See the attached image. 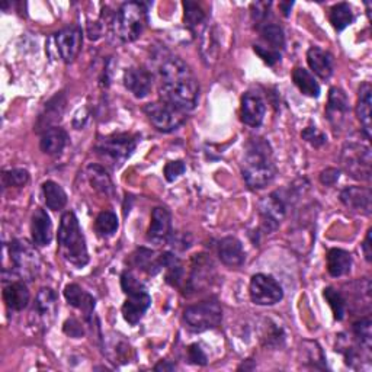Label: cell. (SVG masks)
<instances>
[{
    "label": "cell",
    "mask_w": 372,
    "mask_h": 372,
    "mask_svg": "<svg viewBox=\"0 0 372 372\" xmlns=\"http://www.w3.org/2000/svg\"><path fill=\"white\" fill-rule=\"evenodd\" d=\"M5 254L11 259V273L32 281L41 268V261L36 250L27 240H13L5 246Z\"/></svg>",
    "instance_id": "5b68a950"
},
{
    "label": "cell",
    "mask_w": 372,
    "mask_h": 372,
    "mask_svg": "<svg viewBox=\"0 0 372 372\" xmlns=\"http://www.w3.org/2000/svg\"><path fill=\"white\" fill-rule=\"evenodd\" d=\"M143 112L147 115L151 125L160 132H172L185 123V112L170 106L163 101L144 105Z\"/></svg>",
    "instance_id": "9c48e42d"
},
{
    "label": "cell",
    "mask_w": 372,
    "mask_h": 372,
    "mask_svg": "<svg viewBox=\"0 0 372 372\" xmlns=\"http://www.w3.org/2000/svg\"><path fill=\"white\" fill-rule=\"evenodd\" d=\"M339 176H340V172L338 169L329 167L320 173V182L326 186H333L339 181Z\"/></svg>",
    "instance_id": "bcb514c9"
},
{
    "label": "cell",
    "mask_w": 372,
    "mask_h": 372,
    "mask_svg": "<svg viewBox=\"0 0 372 372\" xmlns=\"http://www.w3.org/2000/svg\"><path fill=\"white\" fill-rule=\"evenodd\" d=\"M186 170V166L182 160H176V162H169L166 166H165V178L167 182H174L176 179L179 178V176H182Z\"/></svg>",
    "instance_id": "7bdbcfd3"
},
{
    "label": "cell",
    "mask_w": 372,
    "mask_h": 372,
    "mask_svg": "<svg viewBox=\"0 0 372 372\" xmlns=\"http://www.w3.org/2000/svg\"><path fill=\"white\" fill-rule=\"evenodd\" d=\"M292 81L303 95L310 96V97H319L320 96V86L316 81V77L312 76L308 70H305L303 67L294 69Z\"/></svg>",
    "instance_id": "83f0119b"
},
{
    "label": "cell",
    "mask_w": 372,
    "mask_h": 372,
    "mask_svg": "<svg viewBox=\"0 0 372 372\" xmlns=\"http://www.w3.org/2000/svg\"><path fill=\"white\" fill-rule=\"evenodd\" d=\"M57 296L51 288L40 289L35 300V305L32 310V316L35 317L36 323L48 329L50 324L54 322L57 315Z\"/></svg>",
    "instance_id": "4fadbf2b"
},
{
    "label": "cell",
    "mask_w": 372,
    "mask_h": 372,
    "mask_svg": "<svg viewBox=\"0 0 372 372\" xmlns=\"http://www.w3.org/2000/svg\"><path fill=\"white\" fill-rule=\"evenodd\" d=\"M176 366L173 364H170L169 361H162L158 365L154 366V371H173Z\"/></svg>",
    "instance_id": "681fc988"
},
{
    "label": "cell",
    "mask_w": 372,
    "mask_h": 372,
    "mask_svg": "<svg viewBox=\"0 0 372 372\" xmlns=\"http://www.w3.org/2000/svg\"><path fill=\"white\" fill-rule=\"evenodd\" d=\"M371 234H372V230H368L365 242L362 244V249H364V253H365V258H366L368 262H371V256H372V252H371Z\"/></svg>",
    "instance_id": "c3c4849f"
},
{
    "label": "cell",
    "mask_w": 372,
    "mask_h": 372,
    "mask_svg": "<svg viewBox=\"0 0 372 372\" xmlns=\"http://www.w3.org/2000/svg\"><path fill=\"white\" fill-rule=\"evenodd\" d=\"M254 53H256L262 60L268 64V66H275L280 60H281V53L278 51H273L265 46H261V44H256L253 47Z\"/></svg>",
    "instance_id": "b9f144b4"
},
{
    "label": "cell",
    "mask_w": 372,
    "mask_h": 372,
    "mask_svg": "<svg viewBox=\"0 0 372 372\" xmlns=\"http://www.w3.org/2000/svg\"><path fill=\"white\" fill-rule=\"evenodd\" d=\"M127 297L128 298L123 305V316L125 322H128L131 326H135L143 319L146 311L151 305V297L146 292V289L131 292Z\"/></svg>",
    "instance_id": "e0dca14e"
},
{
    "label": "cell",
    "mask_w": 372,
    "mask_h": 372,
    "mask_svg": "<svg viewBox=\"0 0 372 372\" xmlns=\"http://www.w3.org/2000/svg\"><path fill=\"white\" fill-rule=\"evenodd\" d=\"M188 361L195 365H207V355L200 345H191L188 349Z\"/></svg>",
    "instance_id": "ee69618b"
},
{
    "label": "cell",
    "mask_w": 372,
    "mask_h": 372,
    "mask_svg": "<svg viewBox=\"0 0 372 372\" xmlns=\"http://www.w3.org/2000/svg\"><path fill=\"white\" fill-rule=\"evenodd\" d=\"M269 6L270 4H253L252 5V15H253V19L256 22H259L261 25H265V21H266V18L269 15Z\"/></svg>",
    "instance_id": "f6af8a7d"
},
{
    "label": "cell",
    "mask_w": 372,
    "mask_h": 372,
    "mask_svg": "<svg viewBox=\"0 0 372 372\" xmlns=\"http://www.w3.org/2000/svg\"><path fill=\"white\" fill-rule=\"evenodd\" d=\"M184 320L189 330L201 333L219 327L223 320V308L217 300H207L185 308Z\"/></svg>",
    "instance_id": "8992f818"
},
{
    "label": "cell",
    "mask_w": 372,
    "mask_h": 372,
    "mask_svg": "<svg viewBox=\"0 0 372 372\" xmlns=\"http://www.w3.org/2000/svg\"><path fill=\"white\" fill-rule=\"evenodd\" d=\"M64 333H67L71 338H81L83 336V327L76 319H70L64 324Z\"/></svg>",
    "instance_id": "7dc6e473"
},
{
    "label": "cell",
    "mask_w": 372,
    "mask_h": 372,
    "mask_svg": "<svg viewBox=\"0 0 372 372\" xmlns=\"http://www.w3.org/2000/svg\"><path fill=\"white\" fill-rule=\"evenodd\" d=\"M277 176L273 154L269 143L261 137H253L246 144L243 160V178L249 188L263 189Z\"/></svg>",
    "instance_id": "7a4b0ae2"
},
{
    "label": "cell",
    "mask_w": 372,
    "mask_h": 372,
    "mask_svg": "<svg viewBox=\"0 0 372 372\" xmlns=\"http://www.w3.org/2000/svg\"><path fill=\"white\" fill-rule=\"evenodd\" d=\"M58 252L63 259L77 268H83L89 262V253L86 240L79 226V220L74 212L67 211L63 214L60 228H58Z\"/></svg>",
    "instance_id": "3957f363"
},
{
    "label": "cell",
    "mask_w": 372,
    "mask_h": 372,
    "mask_svg": "<svg viewBox=\"0 0 372 372\" xmlns=\"http://www.w3.org/2000/svg\"><path fill=\"white\" fill-rule=\"evenodd\" d=\"M350 108L346 93L340 88H331L326 106V116L331 127L335 130H340L347 120Z\"/></svg>",
    "instance_id": "7c38bea8"
},
{
    "label": "cell",
    "mask_w": 372,
    "mask_h": 372,
    "mask_svg": "<svg viewBox=\"0 0 372 372\" xmlns=\"http://www.w3.org/2000/svg\"><path fill=\"white\" fill-rule=\"evenodd\" d=\"M220 261L230 268H236L244 263L246 253L243 250V244L236 237H224L219 246Z\"/></svg>",
    "instance_id": "44dd1931"
},
{
    "label": "cell",
    "mask_w": 372,
    "mask_h": 372,
    "mask_svg": "<svg viewBox=\"0 0 372 372\" xmlns=\"http://www.w3.org/2000/svg\"><path fill=\"white\" fill-rule=\"evenodd\" d=\"M330 24L336 31H343L354 22V12L347 4H338L330 9Z\"/></svg>",
    "instance_id": "d6a6232c"
},
{
    "label": "cell",
    "mask_w": 372,
    "mask_h": 372,
    "mask_svg": "<svg viewBox=\"0 0 372 372\" xmlns=\"http://www.w3.org/2000/svg\"><path fill=\"white\" fill-rule=\"evenodd\" d=\"M172 236V217L165 207H156L151 212V223L147 230V240L154 244H165Z\"/></svg>",
    "instance_id": "5bb4252c"
},
{
    "label": "cell",
    "mask_w": 372,
    "mask_h": 372,
    "mask_svg": "<svg viewBox=\"0 0 372 372\" xmlns=\"http://www.w3.org/2000/svg\"><path fill=\"white\" fill-rule=\"evenodd\" d=\"M160 101L182 112L198 104L200 83L189 66L178 57H170L160 67Z\"/></svg>",
    "instance_id": "6da1fadb"
},
{
    "label": "cell",
    "mask_w": 372,
    "mask_h": 372,
    "mask_svg": "<svg viewBox=\"0 0 372 372\" xmlns=\"http://www.w3.org/2000/svg\"><path fill=\"white\" fill-rule=\"evenodd\" d=\"M153 77L149 70L143 67H131L124 73V85L125 88L139 99L146 97L151 90Z\"/></svg>",
    "instance_id": "ac0fdd59"
},
{
    "label": "cell",
    "mask_w": 372,
    "mask_h": 372,
    "mask_svg": "<svg viewBox=\"0 0 372 372\" xmlns=\"http://www.w3.org/2000/svg\"><path fill=\"white\" fill-rule=\"evenodd\" d=\"M324 298L329 303L335 319L339 322L343 320L345 312H346V301H345L342 294L339 291H336L335 288L329 287L324 289Z\"/></svg>",
    "instance_id": "e575fe53"
},
{
    "label": "cell",
    "mask_w": 372,
    "mask_h": 372,
    "mask_svg": "<svg viewBox=\"0 0 372 372\" xmlns=\"http://www.w3.org/2000/svg\"><path fill=\"white\" fill-rule=\"evenodd\" d=\"M261 36L265 43V47L281 53L285 47V35L280 25L277 24H265L261 27Z\"/></svg>",
    "instance_id": "f546056e"
},
{
    "label": "cell",
    "mask_w": 372,
    "mask_h": 372,
    "mask_svg": "<svg viewBox=\"0 0 372 372\" xmlns=\"http://www.w3.org/2000/svg\"><path fill=\"white\" fill-rule=\"evenodd\" d=\"M184 8H185V24L188 25L189 29L195 31V28H198L205 22L207 18L201 5L193 2H185Z\"/></svg>",
    "instance_id": "8d00e7d4"
},
{
    "label": "cell",
    "mask_w": 372,
    "mask_h": 372,
    "mask_svg": "<svg viewBox=\"0 0 372 372\" xmlns=\"http://www.w3.org/2000/svg\"><path fill=\"white\" fill-rule=\"evenodd\" d=\"M266 113L263 97L258 92H247L242 97V121L253 128L262 125Z\"/></svg>",
    "instance_id": "9a60e30c"
},
{
    "label": "cell",
    "mask_w": 372,
    "mask_h": 372,
    "mask_svg": "<svg viewBox=\"0 0 372 372\" xmlns=\"http://www.w3.org/2000/svg\"><path fill=\"white\" fill-rule=\"evenodd\" d=\"M4 301L12 311H22L28 307L29 291L21 281H11L4 288Z\"/></svg>",
    "instance_id": "603a6c76"
},
{
    "label": "cell",
    "mask_w": 372,
    "mask_h": 372,
    "mask_svg": "<svg viewBox=\"0 0 372 372\" xmlns=\"http://www.w3.org/2000/svg\"><path fill=\"white\" fill-rule=\"evenodd\" d=\"M88 176H89V182L90 185L101 193L109 195L112 192V181L109 178V174L106 170L99 166V165H90L88 167Z\"/></svg>",
    "instance_id": "1f68e13d"
},
{
    "label": "cell",
    "mask_w": 372,
    "mask_h": 372,
    "mask_svg": "<svg viewBox=\"0 0 372 372\" xmlns=\"http://www.w3.org/2000/svg\"><path fill=\"white\" fill-rule=\"evenodd\" d=\"M5 188H22L29 182V173L25 169H11L2 174Z\"/></svg>",
    "instance_id": "74e56055"
},
{
    "label": "cell",
    "mask_w": 372,
    "mask_h": 372,
    "mask_svg": "<svg viewBox=\"0 0 372 372\" xmlns=\"http://www.w3.org/2000/svg\"><path fill=\"white\" fill-rule=\"evenodd\" d=\"M371 320L368 317L361 319L354 324V335L357 343L364 347L365 350L371 352V345H372V331H371Z\"/></svg>",
    "instance_id": "d590c367"
},
{
    "label": "cell",
    "mask_w": 372,
    "mask_h": 372,
    "mask_svg": "<svg viewBox=\"0 0 372 372\" xmlns=\"http://www.w3.org/2000/svg\"><path fill=\"white\" fill-rule=\"evenodd\" d=\"M69 135L60 127H53L43 132L40 147L48 156H58L62 154L64 147L67 146Z\"/></svg>",
    "instance_id": "d4e9b609"
},
{
    "label": "cell",
    "mask_w": 372,
    "mask_h": 372,
    "mask_svg": "<svg viewBox=\"0 0 372 372\" xmlns=\"http://www.w3.org/2000/svg\"><path fill=\"white\" fill-rule=\"evenodd\" d=\"M342 204L355 212L369 215L372 209V193L368 188L362 186H350L340 192Z\"/></svg>",
    "instance_id": "2e32d148"
},
{
    "label": "cell",
    "mask_w": 372,
    "mask_h": 372,
    "mask_svg": "<svg viewBox=\"0 0 372 372\" xmlns=\"http://www.w3.org/2000/svg\"><path fill=\"white\" fill-rule=\"evenodd\" d=\"M371 85L369 83H364L359 88V97H358V105H357V113H358V118L361 121V125L364 128L365 135L371 137Z\"/></svg>",
    "instance_id": "4316f807"
},
{
    "label": "cell",
    "mask_w": 372,
    "mask_h": 372,
    "mask_svg": "<svg viewBox=\"0 0 372 372\" xmlns=\"http://www.w3.org/2000/svg\"><path fill=\"white\" fill-rule=\"evenodd\" d=\"M307 345L310 347H305L304 350L307 352V358H308L311 366H315V368H324L326 359H324L322 347L316 342H307Z\"/></svg>",
    "instance_id": "f35d334b"
},
{
    "label": "cell",
    "mask_w": 372,
    "mask_h": 372,
    "mask_svg": "<svg viewBox=\"0 0 372 372\" xmlns=\"http://www.w3.org/2000/svg\"><path fill=\"white\" fill-rule=\"evenodd\" d=\"M31 234H32V242L34 244L44 247L48 246L53 240V223L50 215L47 214L46 209L36 208L35 212L32 214V221H31Z\"/></svg>",
    "instance_id": "d6986e66"
},
{
    "label": "cell",
    "mask_w": 372,
    "mask_h": 372,
    "mask_svg": "<svg viewBox=\"0 0 372 372\" xmlns=\"http://www.w3.org/2000/svg\"><path fill=\"white\" fill-rule=\"evenodd\" d=\"M147 25V6L142 2H127L111 21L113 35L121 43H132L139 38Z\"/></svg>",
    "instance_id": "277c9868"
},
{
    "label": "cell",
    "mask_w": 372,
    "mask_h": 372,
    "mask_svg": "<svg viewBox=\"0 0 372 372\" xmlns=\"http://www.w3.org/2000/svg\"><path fill=\"white\" fill-rule=\"evenodd\" d=\"M43 192H44V198H46V204L50 209L53 211H60L66 207L67 204V193L64 192V189L53 182V181H47L43 184Z\"/></svg>",
    "instance_id": "f1b7e54d"
},
{
    "label": "cell",
    "mask_w": 372,
    "mask_h": 372,
    "mask_svg": "<svg viewBox=\"0 0 372 372\" xmlns=\"http://www.w3.org/2000/svg\"><path fill=\"white\" fill-rule=\"evenodd\" d=\"M64 297L67 300V303L70 305H73L74 308L83 311V315L86 317L88 322H90L92 316H93V310H95V298L88 294L86 291H83L79 285L76 284H70L64 288Z\"/></svg>",
    "instance_id": "7402d4cb"
},
{
    "label": "cell",
    "mask_w": 372,
    "mask_h": 372,
    "mask_svg": "<svg viewBox=\"0 0 372 372\" xmlns=\"http://www.w3.org/2000/svg\"><path fill=\"white\" fill-rule=\"evenodd\" d=\"M292 5H294V4H291V2H289V4H281V5H280V6L282 8V11H284V15H285V16H288V15H289V11H291Z\"/></svg>",
    "instance_id": "f907efd6"
},
{
    "label": "cell",
    "mask_w": 372,
    "mask_h": 372,
    "mask_svg": "<svg viewBox=\"0 0 372 372\" xmlns=\"http://www.w3.org/2000/svg\"><path fill=\"white\" fill-rule=\"evenodd\" d=\"M120 223H118V217H116V214H113L112 211H104L99 215H97V219L95 221V230L96 233L99 234L101 237H111L118 230Z\"/></svg>",
    "instance_id": "836d02e7"
},
{
    "label": "cell",
    "mask_w": 372,
    "mask_h": 372,
    "mask_svg": "<svg viewBox=\"0 0 372 372\" xmlns=\"http://www.w3.org/2000/svg\"><path fill=\"white\" fill-rule=\"evenodd\" d=\"M352 268V254L342 249H330L327 253V270L331 277L346 275Z\"/></svg>",
    "instance_id": "484cf974"
},
{
    "label": "cell",
    "mask_w": 372,
    "mask_h": 372,
    "mask_svg": "<svg viewBox=\"0 0 372 372\" xmlns=\"http://www.w3.org/2000/svg\"><path fill=\"white\" fill-rule=\"evenodd\" d=\"M121 287H123V291L127 294H131V292H137V291H144V284L137 278L134 273L125 270L123 273V277H121Z\"/></svg>",
    "instance_id": "ab89813d"
},
{
    "label": "cell",
    "mask_w": 372,
    "mask_h": 372,
    "mask_svg": "<svg viewBox=\"0 0 372 372\" xmlns=\"http://www.w3.org/2000/svg\"><path fill=\"white\" fill-rule=\"evenodd\" d=\"M64 106H66V97L63 93L60 95H55L53 99L46 104L44 112L40 115V120H38V130H50L54 127L55 123H58L62 120V115L64 112Z\"/></svg>",
    "instance_id": "cb8c5ba5"
},
{
    "label": "cell",
    "mask_w": 372,
    "mask_h": 372,
    "mask_svg": "<svg viewBox=\"0 0 372 372\" xmlns=\"http://www.w3.org/2000/svg\"><path fill=\"white\" fill-rule=\"evenodd\" d=\"M134 262L137 266L142 268L143 270L151 273V275L158 273L163 268L162 254L160 256H156V253L153 250H149L144 247L139 249L134 253Z\"/></svg>",
    "instance_id": "4dcf8cb0"
},
{
    "label": "cell",
    "mask_w": 372,
    "mask_h": 372,
    "mask_svg": "<svg viewBox=\"0 0 372 372\" xmlns=\"http://www.w3.org/2000/svg\"><path fill=\"white\" fill-rule=\"evenodd\" d=\"M301 137L307 143H310L312 147H322L327 142V137L323 132H320L316 127H307L301 132Z\"/></svg>",
    "instance_id": "60d3db41"
},
{
    "label": "cell",
    "mask_w": 372,
    "mask_h": 372,
    "mask_svg": "<svg viewBox=\"0 0 372 372\" xmlns=\"http://www.w3.org/2000/svg\"><path fill=\"white\" fill-rule=\"evenodd\" d=\"M250 298L258 305H273L284 298V291L275 278L258 273L250 281Z\"/></svg>",
    "instance_id": "30bf717a"
},
{
    "label": "cell",
    "mask_w": 372,
    "mask_h": 372,
    "mask_svg": "<svg viewBox=\"0 0 372 372\" xmlns=\"http://www.w3.org/2000/svg\"><path fill=\"white\" fill-rule=\"evenodd\" d=\"M340 162L343 169L358 181H369L371 179V150L368 146L350 142L346 143L342 149Z\"/></svg>",
    "instance_id": "ba28073f"
},
{
    "label": "cell",
    "mask_w": 372,
    "mask_h": 372,
    "mask_svg": "<svg viewBox=\"0 0 372 372\" xmlns=\"http://www.w3.org/2000/svg\"><path fill=\"white\" fill-rule=\"evenodd\" d=\"M55 48L64 63L74 62L83 44V32L79 27H67L54 36Z\"/></svg>",
    "instance_id": "8fae6325"
},
{
    "label": "cell",
    "mask_w": 372,
    "mask_h": 372,
    "mask_svg": "<svg viewBox=\"0 0 372 372\" xmlns=\"http://www.w3.org/2000/svg\"><path fill=\"white\" fill-rule=\"evenodd\" d=\"M137 137L131 134H115L101 140L96 146V153L112 167L123 166L137 147Z\"/></svg>",
    "instance_id": "52a82bcc"
},
{
    "label": "cell",
    "mask_w": 372,
    "mask_h": 372,
    "mask_svg": "<svg viewBox=\"0 0 372 372\" xmlns=\"http://www.w3.org/2000/svg\"><path fill=\"white\" fill-rule=\"evenodd\" d=\"M307 62L310 69L323 81L330 79L333 70H335V58L329 51L322 50L320 47H311L307 51Z\"/></svg>",
    "instance_id": "ffe728a7"
}]
</instances>
